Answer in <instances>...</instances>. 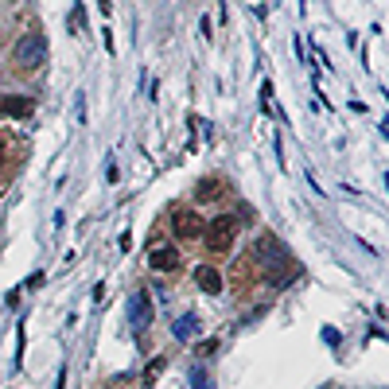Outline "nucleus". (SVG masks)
Returning a JSON list of instances; mask_svg holds the SVG:
<instances>
[{
    "label": "nucleus",
    "mask_w": 389,
    "mask_h": 389,
    "mask_svg": "<svg viewBox=\"0 0 389 389\" xmlns=\"http://www.w3.org/2000/svg\"><path fill=\"white\" fill-rule=\"evenodd\" d=\"M32 97H20V94H0V117H32Z\"/></svg>",
    "instance_id": "nucleus-4"
},
{
    "label": "nucleus",
    "mask_w": 389,
    "mask_h": 389,
    "mask_svg": "<svg viewBox=\"0 0 389 389\" xmlns=\"http://www.w3.org/2000/svg\"><path fill=\"white\" fill-rule=\"evenodd\" d=\"M191 331H194V316H183L179 323H175V335H179V339H187Z\"/></svg>",
    "instance_id": "nucleus-9"
},
{
    "label": "nucleus",
    "mask_w": 389,
    "mask_h": 389,
    "mask_svg": "<svg viewBox=\"0 0 389 389\" xmlns=\"http://www.w3.org/2000/svg\"><path fill=\"white\" fill-rule=\"evenodd\" d=\"M203 238H207V249L210 253H226L234 249V238H238V218L234 214H218L203 226Z\"/></svg>",
    "instance_id": "nucleus-2"
},
{
    "label": "nucleus",
    "mask_w": 389,
    "mask_h": 389,
    "mask_svg": "<svg viewBox=\"0 0 389 389\" xmlns=\"http://www.w3.org/2000/svg\"><path fill=\"white\" fill-rule=\"evenodd\" d=\"M12 62L16 66H24V71H39V66L47 62V39L39 36V32L20 36L16 39V47H12Z\"/></svg>",
    "instance_id": "nucleus-1"
},
{
    "label": "nucleus",
    "mask_w": 389,
    "mask_h": 389,
    "mask_svg": "<svg viewBox=\"0 0 389 389\" xmlns=\"http://www.w3.org/2000/svg\"><path fill=\"white\" fill-rule=\"evenodd\" d=\"M129 308H133V312H129V316H133V327L145 331L148 319H152V300H148V292H136L133 300H129Z\"/></svg>",
    "instance_id": "nucleus-6"
},
{
    "label": "nucleus",
    "mask_w": 389,
    "mask_h": 389,
    "mask_svg": "<svg viewBox=\"0 0 389 389\" xmlns=\"http://www.w3.org/2000/svg\"><path fill=\"white\" fill-rule=\"evenodd\" d=\"M222 194V179H199V187H194V199L199 203H210V199H218Z\"/></svg>",
    "instance_id": "nucleus-8"
},
{
    "label": "nucleus",
    "mask_w": 389,
    "mask_h": 389,
    "mask_svg": "<svg viewBox=\"0 0 389 389\" xmlns=\"http://www.w3.org/2000/svg\"><path fill=\"white\" fill-rule=\"evenodd\" d=\"M148 261H152L156 273H175V268H179V253H175L171 245H156V249L148 253Z\"/></svg>",
    "instance_id": "nucleus-5"
},
{
    "label": "nucleus",
    "mask_w": 389,
    "mask_h": 389,
    "mask_svg": "<svg viewBox=\"0 0 389 389\" xmlns=\"http://www.w3.org/2000/svg\"><path fill=\"white\" fill-rule=\"evenodd\" d=\"M194 284L207 292V296H218V292H222V277L214 273V268H207V265L194 268Z\"/></svg>",
    "instance_id": "nucleus-7"
},
{
    "label": "nucleus",
    "mask_w": 389,
    "mask_h": 389,
    "mask_svg": "<svg viewBox=\"0 0 389 389\" xmlns=\"http://www.w3.org/2000/svg\"><path fill=\"white\" fill-rule=\"evenodd\" d=\"M175 238H179V242L203 238V218H199L194 210H179V214H175Z\"/></svg>",
    "instance_id": "nucleus-3"
}]
</instances>
